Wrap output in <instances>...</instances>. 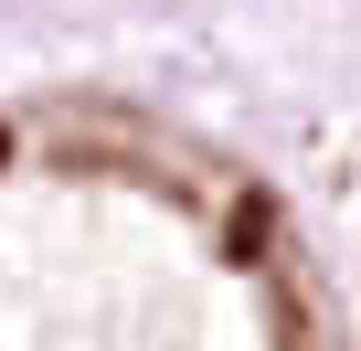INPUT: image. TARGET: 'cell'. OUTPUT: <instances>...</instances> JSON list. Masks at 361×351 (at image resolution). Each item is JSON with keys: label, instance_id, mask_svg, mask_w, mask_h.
<instances>
[{"label": "cell", "instance_id": "6da1fadb", "mask_svg": "<svg viewBox=\"0 0 361 351\" xmlns=\"http://www.w3.org/2000/svg\"><path fill=\"white\" fill-rule=\"evenodd\" d=\"M224 256H234V266H276V192H234V213H224Z\"/></svg>", "mask_w": 361, "mask_h": 351}, {"label": "cell", "instance_id": "7a4b0ae2", "mask_svg": "<svg viewBox=\"0 0 361 351\" xmlns=\"http://www.w3.org/2000/svg\"><path fill=\"white\" fill-rule=\"evenodd\" d=\"M276 351H319V319H308V298H276Z\"/></svg>", "mask_w": 361, "mask_h": 351}, {"label": "cell", "instance_id": "3957f363", "mask_svg": "<svg viewBox=\"0 0 361 351\" xmlns=\"http://www.w3.org/2000/svg\"><path fill=\"white\" fill-rule=\"evenodd\" d=\"M0 170H11V128H0Z\"/></svg>", "mask_w": 361, "mask_h": 351}]
</instances>
